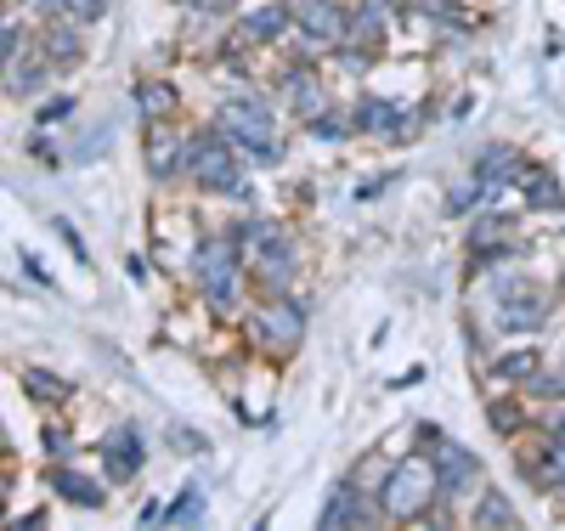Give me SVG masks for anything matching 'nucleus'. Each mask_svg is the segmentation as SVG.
Listing matches in <instances>:
<instances>
[{
	"label": "nucleus",
	"mask_w": 565,
	"mask_h": 531,
	"mask_svg": "<svg viewBox=\"0 0 565 531\" xmlns=\"http://www.w3.org/2000/svg\"><path fill=\"white\" fill-rule=\"evenodd\" d=\"M181 170L193 176L204 192H221V199H255L249 181H244V153L232 148L215 125L181 136Z\"/></svg>",
	"instance_id": "1"
},
{
	"label": "nucleus",
	"mask_w": 565,
	"mask_h": 531,
	"mask_svg": "<svg viewBox=\"0 0 565 531\" xmlns=\"http://www.w3.org/2000/svg\"><path fill=\"white\" fill-rule=\"evenodd\" d=\"M215 130L244 153V164H277V159H282V148H277V119H271L266 103H255V96H226L221 114H215Z\"/></svg>",
	"instance_id": "2"
},
{
	"label": "nucleus",
	"mask_w": 565,
	"mask_h": 531,
	"mask_svg": "<svg viewBox=\"0 0 565 531\" xmlns=\"http://www.w3.org/2000/svg\"><path fill=\"white\" fill-rule=\"evenodd\" d=\"M238 266H244V249L238 237H204L193 249V277L204 283V300L215 317H238Z\"/></svg>",
	"instance_id": "3"
},
{
	"label": "nucleus",
	"mask_w": 565,
	"mask_h": 531,
	"mask_svg": "<svg viewBox=\"0 0 565 531\" xmlns=\"http://www.w3.org/2000/svg\"><path fill=\"white\" fill-rule=\"evenodd\" d=\"M430 503H436V469H430V458H407V464H396L380 480V514H391L402 525L418 520Z\"/></svg>",
	"instance_id": "4"
},
{
	"label": "nucleus",
	"mask_w": 565,
	"mask_h": 531,
	"mask_svg": "<svg viewBox=\"0 0 565 531\" xmlns=\"http://www.w3.org/2000/svg\"><path fill=\"white\" fill-rule=\"evenodd\" d=\"M232 237H238V249H244V261L271 283V295H282V277H289V266H295V249H289V232H282L277 221H244V226H232Z\"/></svg>",
	"instance_id": "5"
},
{
	"label": "nucleus",
	"mask_w": 565,
	"mask_h": 531,
	"mask_svg": "<svg viewBox=\"0 0 565 531\" xmlns=\"http://www.w3.org/2000/svg\"><path fill=\"white\" fill-rule=\"evenodd\" d=\"M424 458H430V469H436V498H458L463 487H476V475H481V458L469 453V447H458L452 436H436V429H424Z\"/></svg>",
	"instance_id": "6"
},
{
	"label": "nucleus",
	"mask_w": 565,
	"mask_h": 531,
	"mask_svg": "<svg viewBox=\"0 0 565 531\" xmlns=\"http://www.w3.org/2000/svg\"><path fill=\"white\" fill-rule=\"evenodd\" d=\"M492 300H498V328H509V333L537 328L548 317V288L532 283V277H503L492 288Z\"/></svg>",
	"instance_id": "7"
},
{
	"label": "nucleus",
	"mask_w": 565,
	"mask_h": 531,
	"mask_svg": "<svg viewBox=\"0 0 565 531\" xmlns=\"http://www.w3.org/2000/svg\"><path fill=\"white\" fill-rule=\"evenodd\" d=\"M249 333L266 346V351H277V357H289V351H300V340H306V311L295 306V300H282V295H271L255 317H249Z\"/></svg>",
	"instance_id": "8"
},
{
	"label": "nucleus",
	"mask_w": 565,
	"mask_h": 531,
	"mask_svg": "<svg viewBox=\"0 0 565 531\" xmlns=\"http://www.w3.org/2000/svg\"><path fill=\"white\" fill-rule=\"evenodd\" d=\"M289 29H300L311 45H345V29H351V12L340 0H289Z\"/></svg>",
	"instance_id": "9"
},
{
	"label": "nucleus",
	"mask_w": 565,
	"mask_h": 531,
	"mask_svg": "<svg viewBox=\"0 0 565 531\" xmlns=\"http://www.w3.org/2000/svg\"><path fill=\"white\" fill-rule=\"evenodd\" d=\"M380 520V498H367L356 480H334V492L322 503V531H345V525H373Z\"/></svg>",
	"instance_id": "10"
},
{
	"label": "nucleus",
	"mask_w": 565,
	"mask_h": 531,
	"mask_svg": "<svg viewBox=\"0 0 565 531\" xmlns=\"http://www.w3.org/2000/svg\"><path fill=\"white\" fill-rule=\"evenodd\" d=\"M45 74H52V57H45V45H40V40H18V52H12L7 74H0V91L34 96V91L45 85Z\"/></svg>",
	"instance_id": "11"
},
{
	"label": "nucleus",
	"mask_w": 565,
	"mask_h": 531,
	"mask_svg": "<svg viewBox=\"0 0 565 531\" xmlns=\"http://www.w3.org/2000/svg\"><path fill=\"white\" fill-rule=\"evenodd\" d=\"M277 96H282V108H289L295 119H311V114H322L328 108V91H322V79H317V68H289L277 79Z\"/></svg>",
	"instance_id": "12"
},
{
	"label": "nucleus",
	"mask_w": 565,
	"mask_h": 531,
	"mask_svg": "<svg viewBox=\"0 0 565 531\" xmlns=\"http://www.w3.org/2000/svg\"><path fill=\"white\" fill-rule=\"evenodd\" d=\"M141 159H148V176H153V181H175V176H181V136L170 130V119H148Z\"/></svg>",
	"instance_id": "13"
},
{
	"label": "nucleus",
	"mask_w": 565,
	"mask_h": 531,
	"mask_svg": "<svg viewBox=\"0 0 565 531\" xmlns=\"http://www.w3.org/2000/svg\"><path fill=\"white\" fill-rule=\"evenodd\" d=\"M103 469H108V480H136V469H141V436H136V424H114L108 436H103Z\"/></svg>",
	"instance_id": "14"
},
{
	"label": "nucleus",
	"mask_w": 565,
	"mask_h": 531,
	"mask_svg": "<svg viewBox=\"0 0 565 531\" xmlns=\"http://www.w3.org/2000/svg\"><path fill=\"white\" fill-rule=\"evenodd\" d=\"M52 492H57L63 503H74V509H103V503H108L103 480L85 475V469H74V464H57V469H52Z\"/></svg>",
	"instance_id": "15"
},
{
	"label": "nucleus",
	"mask_w": 565,
	"mask_h": 531,
	"mask_svg": "<svg viewBox=\"0 0 565 531\" xmlns=\"http://www.w3.org/2000/svg\"><path fill=\"white\" fill-rule=\"evenodd\" d=\"M40 45H45V57H52V68H79V57H85L79 23H68V18H45Z\"/></svg>",
	"instance_id": "16"
},
{
	"label": "nucleus",
	"mask_w": 565,
	"mask_h": 531,
	"mask_svg": "<svg viewBox=\"0 0 565 531\" xmlns=\"http://www.w3.org/2000/svg\"><path fill=\"white\" fill-rule=\"evenodd\" d=\"M351 130L402 141V108H396V103H385V96H362V103H356V114H351Z\"/></svg>",
	"instance_id": "17"
},
{
	"label": "nucleus",
	"mask_w": 565,
	"mask_h": 531,
	"mask_svg": "<svg viewBox=\"0 0 565 531\" xmlns=\"http://www.w3.org/2000/svg\"><path fill=\"white\" fill-rule=\"evenodd\" d=\"M469 249L481 261H498V255H514V221L509 215H481L469 226Z\"/></svg>",
	"instance_id": "18"
},
{
	"label": "nucleus",
	"mask_w": 565,
	"mask_h": 531,
	"mask_svg": "<svg viewBox=\"0 0 565 531\" xmlns=\"http://www.w3.org/2000/svg\"><path fill=\"white\" fill-rule=\"evenodd\" d=\"M509 181L526 192V204H532V210H559V204H565L559 181H554V176H548L543 164H526V159H521V164H514V176H509Z\"/></svg>",
	"instance_id": "19"
},
{
	"label": "nucleus",
	"mask_w": 565,
	"mask_h": 531,
	"mask_svg": "<svg viewBox=\"0 0 565 531\" xmlns=\"http://www.w3.org/2000/svg\"><path fill=\"white\" fill-rule=\"evenodd\" d=\"M282 29H289V0H282V7H260V12H249V18L238 23V40L260 45V40H277Z\"/></svg>",
	"instance_id": "20"
},
{
	"label": "nucleus",
	"mask_w": 565,
	"mask_h": 531,
	"mask_svg": "<svg viewBox=\"0 0 565 531\" xmlns=\"http://www.w3.org/2000/svg\"><path fill=\"white\" fill-rule=\"evenodd\" d=\"M469 525H481V531H514V525H521V514H514V503H509L503 492H481Z\"/></svg>",
	"instance_id": "21"
},
{
	"label": "nucleus",
	"mask_w": 565,
	"mask_h": 531,
	"mask_svg": "<svg viewBox=\"0 0 565 531\" xmlns=\"http://www.w3.org/2000/svg\"><path fill=\"white\" fill-rule=\"evenodd\" d=\"M175 85H164V79H141L136 85V108H141V119H170L175 114Z\"/></svg>",
	"instance_id": "22"
},
{
	"label": "nucleus",
	"mask_w": 565,
	"mask_h": 531,
	"mask_svg": "<svg viewBox=\"0 0 565 531\" xmlns=\"http://www.w3.org/2000/svg\"><path fill=\"white\" fill-rule=\"evenodd\" d=\"M40 7L45 12H52V18H68V23H97L103 12H108V0H40Z\"/></svg>",
	"instance_id": "23"
},
{
	"label": "nucleus",
	"mask_w": 565,
	"mask_h": 531,
	"mask_svg": "<svg viewBox=\"0 0 565 531\" xmlns=\"http://www.w3.org/2000/svg\"><path fill=\"white\" fill-rule=\"evenodd\" d=\"M537 368H543V357H537V351H509V357H498V368H492V373H498L503 384H532V373H537Z\"/></svg>",
	"instance_id": "24"
},
{
	"label": "nucleus",
	"mask_w": 565,
	"mask_h": 531,
	"mask_svg": "<svg viewBox=\"0 0 565 531\" xmlns=\"http://www.w3.org/2000/svg\"><path fill=\"white\" fill-rule=\"evenodd\" d=\"M199 520H204V492H199V487H186V492L159 514V525H199Z\"/></svg>",
	"instance_id": "25"
},
{
	"label": "nucleus",
	"mask_w": 565,
	"mask_h": 531,
	"mask_svg": "<svg viewBox=\"0 0 565 531\" xmlns=\"http://www.w3.org/2000/svg\"><path fill=\"white\" fill-rule=\"evenodd\" d=\"M543 487H565V424L548 429V453H543Z\"/></svg>",
	"instance_id": "26"
},
{
	"label": "nucleus",
	"mask_w": 565,
	"mask_h": 531,
	"mask_svg": "<svg viewBox=\"0 0 565 531\" xmlns=\"http://www.w3.org/2000/svg\"><path fill=\"white\" fill-rule=\"evenodd\" d=\"M23 391H29L34 402H63V396H68V384H63V379H52L45 368H29V373H23Z\"/></svg>",
	"instance_id": "27"
},
{
	"label": "nucleus",
	"mask_w": 565,
	"mask_h": 531,
	"mask_svg": "<svg viewBox=\"0 0 565 531\" xmlns=\"http://www.w3.org/2000/svg\"><path fill=\"white\" fill-rule=\"evenodd\" d=\"M306 130H311V136H322V141H345V136H351V119L322 108V114H311V119H306Z\"/></svg>",
	"instance_id": "28"
},
{
	"label": "nucleus",
	"mask_w": 565,
	"mask_h": 531,
	"mask_svg": "<svg viewBox=\"0 0 565 531\" xmlns=\"http://www.w3.org/2000/svg\"><path fill=\"white\" fill-rule=\"evenodd\" d=\"M476 204H487V187H481L476 176H469L463 187H452V199H447V210H452V215H463V210H476Z\"/></svg>",
	"instance_id": "29"
},
{
	"label": "nucleus",
	"mask_w": 565,
	"mask_h": 531,
	"mask_svg": "<svg viewBox=\"0 0 565 531\" xmlns=\"http://www.w3.org/2000/svg\"><path fill=\"white\" fill-rule=\"evenodd\" d=\"M74 114V96H52V103L40 108V125H57V119H68Z\"/></svg>",
	"instance_id": "30"
},
{
	"label": "nucleus",
	"mask_w": 565,
	"mask_h": 531,
	"mask_svg": "<svg viewBox=\"0 0 565 531\" xmlns=\"http://www.w3.org/2000/svg\"><path fill=\"white\" fill-rule=\"evenodd\" d=\"M186 12H210V18H221V12H232L238 7V0H181Z\"/></svg>",
	"instance_id": "31"
},
{
	"label": "nucleus",
	"mask_w": 565,
	"mask_h": 531,
	"mask_svg": "<svg viewBox=\"0 0 565 531\" xmlns=\"http://www.w3.org/2000/svg\"><path fill=\"white\" fill-rule=\"evenodd\" d=\"M45 447H52L57 458H68V453H74V436H68V429H57V424H52V429H45Z\"/></svg>",
	"instance_id": "32"
},
{
	"label": "nucleus",
	"mask_w": 565,
	"mask_h": 531,
	"mask_svg": "<svg viewBox=\"0 0 565 531\" xmlns=\"http://www.w3.org/2000/svg\"><path fill=\"white\" fill-rule=\"evenodd\" d=\"M18 29H7V23H0V74H7V63H12V52H18Z\"/></svg>",
	"instance_id": "33"
},
{
	"label": "nucleus",
	"mask_w": 565,
	"mask_h": 531,
	"mask_svg": "<svg viewBox=\"0 0 565 531\" xmlns=\"http://www.w3.org/2000/svg\"><path fill=\"white\" fill-rule=\"evenodd\" d=\"M492 429H503V436H509V429H521V413H514V407H492Z\"/></svg>",
	"instance_id": "34"
},
{
	"label": "nucleus",
	"mask_w": 565,
	"mask_h": 531,
	"mask_svg": "<svg viewBox=\"0 0 565 531\" xmlns=\"http://www.w3.org/2000/svg\"><path fill=\"white\" fill-rule=\"evenodd\" d=\"M159 514H164L159 503H141V514H136V525H159Z\"/></svg>",
	"instance_id": "35"
},
{
	"label": "nucleus",
	"mask_w": 565,
	"mask_h": 531,
	"mask_svg": "<svg viewBox=\"0 0 565 531\" xmlns=\"http://www.w3.org/2000/svg\"><path fill=\"white\" fill-rule=\"evenodd\" d=\"M7 7H12V0H0V18H7Z\"/></svg>",
	"instance_id": "36"
}]
</instances>
